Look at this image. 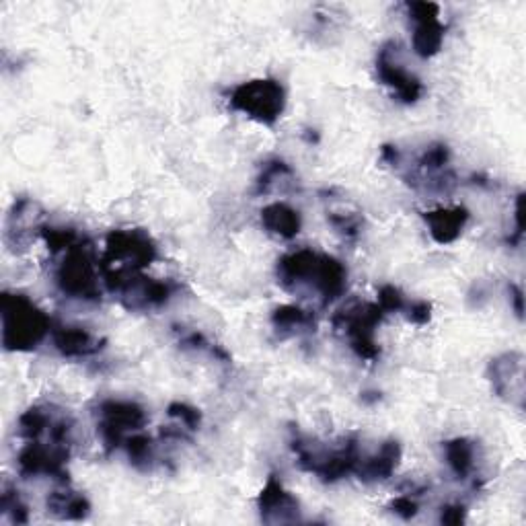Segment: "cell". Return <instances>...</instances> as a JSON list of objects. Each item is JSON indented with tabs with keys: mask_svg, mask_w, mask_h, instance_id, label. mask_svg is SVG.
<instances>
[{
	"mask_svg": "<svg viewBox=\"0 0 526 526\" xmlns=\"http://www.w3.org/2000/svg\"><path fill=\"white\" fill-rule=\"evenodd\" d=\"M0 329L7 352H31L52 333V319L31 298L17 292L0 296Z\"/></svg>",
	"mask_w": 526,
	"mask_h": 526,
	"instance_id": "6da1fadb",
	"label": "cell"
},
{
	"mask_svg": "<svg viewBox=\"0 0 526 526\" xmlns=\"http://www.w3.org/2000/svg\"><path fill=\"white\" fill-rule=\"evenodd\" d=\"M157 245L142 229H118L111 231L105 239V253L101 257L99 270L101 278L111 292L116 284L130 276L138 274L157 259Z\"/></svg>",
	"mask_w": 526,
	"mask_h": 526,
	"instance_id": "7a4b0ae2",
	"label": "cell"
},
{
	"mask_svg": "<svg viewBox=\"0 0 526 526\" xmlns=\"http://www.w3.org/2000/svg\"><path fill=\"white\" fill-rule=\"evenodd\" d=\"M290 448L296 457L298 467L317 475L325 483H335L348 475L356 473V467L362 459L358 436H346L344 442L335 448L319 444L317 440L294 432Z\"/></svg>",
	"mask_w": 526,
	"mask_h": 526,
	"instance_id": "3957f363",
	"label": "cell"
},
{
	"mask_svg": "<svg viewBox=\"0 0 526 526\" xmlns=\"http://www.w3.org/2000/svg\"><path fill=\"white\" fill-rule=\"evenodd\" d=\"M385 319V311L377 303H360V300H354V303L342 307L331 317V325L337 333H342L352 352L366 362L379 360L381 348L377 344V333L379 325Z\"/></svg>",
	"mask_w": 526,
	"mask_h": 526,
	"instance_id": "277c9868",
	"label": "cell"
},
{
	"mask_svg": "<svg viewBox=\"0 0 526 526\" xmlns=\"http://www.w3.org/2000/svg\"><path fill=\"white\" fill-rule=\"evenodd\" d=\"M229 105L257 124L274 126L286 109V89L276 79L247 81L231 91Z\"/></svg>",
	"mask_w": 526,
	"mask_h": 526,
	"instance_id": "5b68a950",
	"label": "cell"
},
{
	"mask_svg": "<svg viewBox=\"0 0 526 526\" xmlns=\"http://www.w3.org/2000/svg\"><path fill=\"white\" fill-rule=\"evenodd\" d=\"M54 278L60 292L68 298L85 300V303H95V300L101 298V270L85 241L64 251V257L58 263Z\"/></svg>",
	"mask_w": 526,
	"mask_h": 526,
	"instance_id": "8992f818",
	"label": "cell"
},
{
	"mask_svg": "<svg viewBox=\"0 0 526 526\" xmlns=\"http://www.w3.org/2000/svg\"><path fill=\"white\" fill-rule=\"evenodd\" d=\"M146 422V411L136 401L105 399L95 409L97 434L105 453H114V450L124 446V440L130 434L140 432Z\"/></svg>",
	"mask_w": 526,
	"mask_h": 526,
	"instance_id": "52a82bcc",
	"label": "cell"
},
{
	"mask_svg": "<svg viewBox=\"0 0 526 526\" xmlns=\"http://www.w3.org/2000/svg\"><path fill=\"white\" fill-rule=\"evenodd\" d=\"M177 290L179 284L171 280H155L138 272L122 278L111 292L120 296L128 311H153L165 307Z\"/></svg>",
	"mask_w": 526,
	"mask_h": 526,
	"instance_id": "ba28073f",
	"label": "cell"
},
{
	"mask_svg": "<svg viewBox=\"0 0 526 526\" xmlns=\"http://www.w3.org/2000/svg\"><path fill=\"white\" fill-rule=\"evenodd\" d=\"M70 459V446L58 442L29 440L17 457V467L23 477H54L68 483L66 463Z\"/></svg>",
	"mask_w": 526,
	"mask_h": 526,
	"instance_id": "9c48e42d",
	"label": "cell"
},
{
	"mask_svg": "<svg viewBox=\"0 0 526 526\" xmlns=\"http://www.w3.org/2000/svg\"><path fill=\"white\" fill-rule=\"evenodd\" d=\"M399 54H401V46L397 42H387L381 46L377 54V77L385 87L393 91V95L401 103L405 105L418 103L424 97L426 87L416 74H411L403 66Z\"/></svg>",
	"mask_w": 526,
	"mask_h": 526,
	"instance_id": "30bf717a",
	"label": "cell"
},
{
	"mask_svg": "<svg viewBox=\"0 0 526 526\" xmlns=\"http://www.w3.org/2000/svg\"><path fill=\"white\" fill-rule=\"evenodd\" d=\"M407 15L413 23L411 46L420 58H432L442 50L446 27L440 21V7L434 3H407Z\"/></svg>",
	"mask_w": 526,
	"mask_h": 526,
	"instance_id": "8fae6325",
	"label": "cell"
},
{
	"mask_svg": "<svg viewBox=\"0 0 526 526\" xmlns=\"http://www.w3.org/2000/svg\"><path fill=\"white\" fill-rule=\"evenodd\" d=\"M487 379L500 399L518 409L524 407V356L520 352L496 356L487 366Z\"/></svg>",
	"mask_w": 526,
	"mask_h": 526,
	"instance_id": "7c38bea8",
	"label": "cell"
},
{
	"mask_svg": "<svg viewBox=\"0 0 526 526\" xmlns=\"http://www.w3.org/2000/svg\"><path fill=\"white\" fill-rule=\"evenodd\" d=\"M42 218L44 212L40 204L29 198H19L7 216L5 243L13 251L25 249L35 235H42Z\"/></svg>",
	"mask_w": 526,
	"mask_h": 526,
	"instance_id": "4fadbf2b",
	"label": "cell"
},
{
	"mask_svg": "<svg viewBox=\"0 0 526 526\" xmlns=\"http://www.w3.org/2000/svg\"><path fill=\"white\" fill-rule=\"evenodd\" d=\"M259 516L266 524H294L300 520V502L276 475H270L257 498Z\"/></svg>",
	"mask_w": 526,
	"mask_h": 526,
	"instance_id": "5bb4252c",
	"label": "cell"
},
{
	"mask_svg": "<svg viewBox=\"0 0 526 526\" xmlns=\"http://www.w3.org/2000/svg\"><path fill=\"white\" fill-rule=\"evenodd\" d=\"M319 255L313 249H296L278 259L276 276L282 288L286 290H300V288H311L313 276L319 263Z\"/></svg>",
	"mask_w": 526,
	"mask_h": 526,
	"instance_id": "9a60e30c",
	"label": "cell"
},
{
	"mask_svg": "<svg viewBox=\"0 0 526 526\" xmlns=\"http://www.w3.org/2000/svg\"><path fill=\"white\" fill-rule=\"evenodd\" d=\"M469 218L471 214L465 206L436 208V210L424 212V222L428 227V233L438 245L455 243L463 235Z\"/></svg>",
	"mask_w": 526,
	"mask_h": 526,
	"instance_id": "2e32d148",
	"label": "cell"
},
{
	"mask_svg": "<svg viewBox=\"0 0 526 526\" xmlns=\"http://www.w3.org/2000/svg\"><path fill=\"white\" fill-rule=\"evenodd\" d=\"M401 457H403V450H401L399 440H393V438L385 440L374 455H370V457L362 455L354 475L364 483L385 481L397 471Z\"/></svg>",
	"mask_w": 526,
	"mask_h": 526,
	"instance_id": "e0dca14e",
	"label": "cell"
},
{
	"mask_svg": "<svg viewBox=\"0 0 526 526\" xmlns=\"http://www.w3.org/2000/svg\"><path fill=\"white\" fill-rule=\"evenodd\" d=\"M311 288L319 294L323 305H329L333 300L344 296L348 288V270L344 263L331 255L321 253Z\"/></svg>",
	"mask_w": 526,
	"mask_h": 526,
	"instance_id": "ac0fdd59",
	"label": "cell"
},
{
	"mask_svg": "<svg viewBox=\"0 0 526 526\" xmlns=\"http://www.w3.org/2000/svg\"><path fill=\"white\" fill-rule=\"evenodd\" d=\"M52 342L64 358H89L103 350L99 337L77 325H60L52 329Z\"/></svg>",
	"mask_w": 526,
	"mask_h": 526,
	"instance_id": "d6986e66",
	"label": "cell"
},
{
	"mask_svg": "<svg viewBox=\"0 0 526 526\" xmlns=\"http://www.w3.org/2000/svg\"><path fill=\"white\" fill-rule=\"evenodd\" d=\"M261 224L270 235L290 241L303 229V218L286 202H272L261 210Z\"/></svg>",
	"mask_w": 526,
	"mask_h": 526,
	"instance_id": "ffe728a7",
	"label": "cell"
},
{
	"mask_svg": "<svg viewBox=\"0 0 526 526\" xmlns=\"http://www.w3.org/2000/svg\"><path fill=\"white\" fill-rule=\"evenodd\" d=\"M442 453L448 469L457 479L473 477L477 469V444L469 438H453L442 444Z\"/></svg>",
	"mask_w": 526,
	"mask_h": 526,
	"instance_id": "44dd1931",
	"label": "cell"
},
{
	"mask_svg": "<svg viewBox=\"0 0 526 526\" xmlns=\"http://www.w3.org/2000/svg\"><path fill=\"white\" fill-rule=\"evenodd\" d=\"M48 512L58 520H85L91 514V502L85 494L74 492L64 483L62 490L48 496Z\"/></svg>",
	"mask_w": 526,
	"mask_h": 526,
	"instance_id": "7402d4cb",
	"label": "cell"
},
{
	"mask_svg": "<svg viewBox=\"0 0 526 526\" xmlns=\"http://www.w3.org/2000/svg\"><path fill=\"white\" fill-rule=\"evenodd\" d=\"M272 327L280 337H292L307 331H315L313 313L296 305H282L272 313Z\"/></svg>",
	"mask_w": 526,
	"mask_h": 526,
	"instance_id": "603a6c76",
	"label": "cell"
},
{
	"mask_svg": "<svg viewBox=\"0 0 526 526\" xmlns=\"http://www.w3.org/2000/svg\"><path fill=\"white\" fill-rule=\"evenodd\" d=\"M54 407L52 405H31L27 411L21 413L17 422L19 436L29 440H42L44 434H48L50 424L54 420Z\"/></svg>",
	"mask_w": 526,
	"mask_h": 526,
	"instance_id": "cb8c5ba5",
	"label": "cell"
},
{
	"mask_svg": "<svg viewBox=\"0 0 526 526\" xmlns=\"http://www.w3.org/2000/svg\"><path fill=\"white\" fill-rule=\"evenodd\" d=\"M124 448H126V455L132 463V467H136L138 471H150L157 461V446L153 442V438L142 434L140 432H134L130 434L126 440H124Z\"/></svg>",
	"mask_w": 526,
	"mask_h": 526,
	"instance_id": "d4e9b609",
	"label": "cell"
},
{
	"mask_svg": "<svg viewBox=\"0 0 526 526\" xmlns=\"http://www.w3.org/2000/svg\"><path fill=\"white\" fill-rule=\"evenodd\" d=\"M294 177V171L290 169L288 163L280 161V159H272L268 163H263L257 179H255V192L257 194H268L272 187L280 181H286V179H292Z\"/></svg>",
	"mask_w": 526,
	"mask_h": 526,
	"instance_id": "484cf974",
	"label": "cell"
},
{
	"mask_svg": "<svg viewBox=\"0 0 526 526\" xmlns=\"http://www.w3.org/2000/svg\"><path fill=\"white\" fill-rule=\"evenodd\" d=\"M327 220L335 229L337 235H342L346 241H356L362 233V216L358 212L348 210H329Z\"/></svg>",
	"mask_w": 526,
	"mask_h": 526,
	"instance_id": "4316f807",
	"label": "cell"
},
{
	"mask_svg": "<svg viewBox=\"0 0 526 526\" xmlns=\"http://www.w3.org/2000/svg\"><path fill=\"white\" fill-rule=\"evenodd\" d=\"M179 346L183 350H190V352H198V354H210L214 360H220L224 364L231 362V356L224 352L220 346H214L212 342L206 340V335H202L200 331H183L179 335Z\"/></svg>",
	"mask_w": 526,
	"mask_h": 526,
	"instance_id": "83f0119b",
	"label": "cell"
},
{
	"mask_svg": "<svg viewBox=\"0 0 526 526\" xmlns=\"http://www.w3.org/2000/svg\"><path fill=\"white\" fill-rule=\"evenodd\" d=\"M0 514L11 524H27L29 512L25 502L21 500L19 492L9 483L3 487V496H0Z\"/></svg>",
	"mask_w": 526,
	"mask_h": 526,
	"instance_id": "f1b7e54d",
	"label": "cell"
},
{
	"mask_svg": "<svg viewBox=\"0 0 526 526\" xmlns=\"http://www.w3.org/2000/svg\"><path fill=\"white\" fill-rule=\"evenodd\" d=\"M167 416H169L175 424L183 426L185 430H190V432H196V430H200V426H202V411H200L198 407L190 405V403H181V401L171 403V405L167 407Z\"/></svg>",
	"mask_w": 526,
	"mask_h": 526,
	"instance_id": "f546056e",
	"label": "cell"
},
{
	"mask_svg": "<svg viewBox=\"0 0 526 526\" xmlns=\"http://www.w3.org/2000/svg\"><path fill=\"white\" fill-rule=\"evenodd\" d=\"M48 249L52 253H58V251H68L72 249L74 245H79L81 241H85L77 231H72V229H54V227H44L42 229V235H40Z\"/></svg>",
	"mask_w": 526,
	"mask_h": 526,
	"instance_id": "4dcf8cb0",
	"label": "cell"
},
{
	"mask_svg": "<svg viewBox=\"0 0 526 526\" xmlns=\"http://www.w3.org/2000/svg\"><path fill=\"white\" fill-rule=\"evenodd\" d=\"M377 305L385 311V315L403 313L407 307V300L397 286L387 284V286H381V290H379V303Z\"/></svg>",
	"mask_w": 526,
	"mask_h": 526,
	"instance_id": "1f68e13d",
	"label": "cell"
},
{
	"mask_svg": "<svg viewBox=\"0 0 526 526\" xmlns=\"http://www.w3.org/2000/svg\"><path fill=\"white\" fill-rule=\"evenodd\" d=\"M403 313L409 323L426 325L432 319V305L428 303V300H413V303H407Z\"/></svg>",
	"mask_w": 526,
	"mask_h": 526,
	"instance_id": "d6a6232c",
	"label": "cell"
},
{
	"mask_svg": "<svg viewBox=\"0 0 526 526\" xmlns=\"http://www.w3.org/2000/svg\"><path fill=\"white\" fill-rule=\"evenodd\" d=\"M391 512L397 514L399 518L403 520H411V518H416L418 512H420V504L418 500L409 496V494H403V496H397L393 502H391Z\"/></svg>",
	"mask_w": 526,
	"mask_h": 526,
	"instance_id": "836d02e7",
	"label": "cell"
},
{
	"mask_svg": "<svg viewBox=\"0 0 526 526\" xmlns=\"http://www.w3.org/2000/svg\"><path fill=\"white\" fill-rule=\"evenodd\" d=\"M442 524H463L467 520V508L463 504H444L440 508V518Z\"/></svg>",
	"mask_w": 526,
	"mask_h": 526,
	"instance_id": "e575fe53",
	"label": "cell"
},
{
	"mask_svg": "<svg viewBox=\"0 0 526 526\" xmlns=\"http://www.w3.org/2000/svg\"><path fill=\"white\" fill-rule=\"evenodd\" d=\"M522 216H524V194H518V198H516V212H514V218H516V235L510 239L512 245H516V243L522 239V233H524Z\"/></svg>",
	"mask_w": 526,
	"mask_h": 526,
	"instance_id": "d590c367",
	"label": "cell"
},
{
	"mask_svg": "<svg viewBox=\"0 0 526 526\" xmlns=\"http://www.w3.org/2000/svg\"><path fill=\"white\" fill-rule=\"evenodd\" d=\"M381 161L385 165H391V167H399L401 165V153H399V148L393 146V144H385L381 148Z\"/></svg>",
	"mask_w": 526,
	"mask_h": 526,
	"instance_id": "8d00e7d4",
	"label": "cell"
},
{
	"mask_svg": "<svg viewBox=\"0 0 526 526\" xmlns=\"http://www.w3.org/2000/svg\"><path fill=\"white\" fill-rule=\"evenodd\" d=\"M510 300L514 305V311L518 315V319L524 317V294H522V288L516 286V284H510Z\"/></svg>",
	"mask_w": 526,
	"mask_h": 526,
	"instance_id": "74e56055",
	"label": "cell"
}]
</instances>
